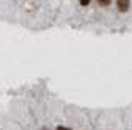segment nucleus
<instances>
[{"instance_id":"1","label":"nucleus","mask_w":132,"mask_h":130,"mask_svg":"<svg viewBox=\"0 0 132 130\" xmlns=\"http://www.w3.org/2000/svg\"><path fill=\"white\" fill-rule=\"evenodd\" d=\"M129 5H130L129 0H117V6H118V10L121 13H126L129 10Z\"/></svg>"},{"instance_id":"2","label":"nucleus","mask_w":132,"mask_h":130,"mask_svg":"<svg viewBox=\"0 0 132 130\" xmlns=\"http://www.w3.org/2000/svg\"><path fill=\"white\" fill-rule=\"evenodd\" d=\"M110 2H112V0H97V3L101 5V6H109Z\"/></svg>"},{"instance_id":"3","label":"nucleus","mask_w":132,"mask_h":130,"mask_svg":"<svg viewBox=\"0 0 132 130\" xmlns=\"http://www.w3.org/2000/svg\"><path fill=\"white\" fill-rule=\"evenodd\" d=\"M90 2H91V0H80V5H82V6H87Z\"/></svg>"},{"instance_id":"4","label":"nucleus","mask_w":132,"mask_h":130,"mask_svg":"<svg viewBox=\"0 0 132 130\" xmlns=\"http://www.w3.org/2000/svg\"><path fill=\"white\" fill-rule=\"evenodd\" d=\"M57 130H71V128H68V127H58Z\"/></svg>"}]
</instances>
